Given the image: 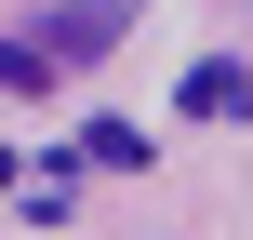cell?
Segmentation results:
<instances>
[{
    "label": "cell",
    "instance_id": "cell-1",
    "mask_svg": "<svg viewBox=\"0 0 253 240\" xmlns=\"http://www.w3.org/2000/svg\"><path fill=\"white\" fill-rule=\"evenodd\" d=\"M120 27H133V0H53V13L27 27V53H40V67L67 80V67H93V53L120 40Z\"/></svg>",
    "mask_w": 253,
    "mask_h": 240
},
{
    "label": "cell",
    "instance_id": "cell-2",
    "mask_svg": "<svg viewBox=\"0 0 253 240\" xmlns=\"http://www.w3.org/2000/svg\"><path fill=\"white\" fill-rule=\"evenodd\" d=\"M187 120H253V67H187Z\"/></svg>",
    "mask_w": 253,
    "mask_h": 240
},
{
    "label": "cell",
    "instance_id": "cell-3",
    "mask_svg": "<svg viewBox=\"0 0 253 240\" xmlns=\"http://www.w3.org/2000/svg\"><path fill=\"white\" fill-rule=\"evenodd\" d=\"M80 160H107V174H147V134H133V120H93V134H80Z\"/></svg>",
    "mask_w": 253,
    "mask_h": 240
},
{
    "label": "cell",
    "instance_id": "cell-4",
    "mask_svg": "<svg viewBox=\"0 0 253 240\" xmlns=\"http://www.w3.org/2000/svg\"><path fill=\"white\" fill-rule=\"evenodd\" d=\"M40 80H53V67H40L27 40H0V94H40Z\"/></svg>",
    "mask_w": 253,
    "mask_h": 240
}]
</instances>
